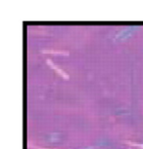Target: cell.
Segmentation results:
<instances>
[{"mask_svg":"<svg viewBox=\"0 0 143 149\" xmlns=\"http://www.w3.org/2000/svg\"><path fill=\"white\" fill-rule=\"evenodd\" d=\"M47 61H48V63H49L50 64H51V65L53 66V68H54V69L56 70V71H58L59 73H60L61 75H62V76H64V78H66V79H68V75L65 74V73H64V71H62V70H60V68H59L58 66H56L55 64H53V63H51V61H50V60H47Z\"/></svg>","mask_w":143,"mask_h":149,"instance_id":"cell-1","label":"cell"}]
</instances>
